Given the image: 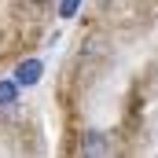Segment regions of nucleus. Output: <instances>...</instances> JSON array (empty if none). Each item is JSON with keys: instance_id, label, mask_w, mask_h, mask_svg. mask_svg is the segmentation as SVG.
<instances>
[{"instance_id": "obj_1", "label": "nucleus", "mask_w": 158, "mask_h": 158, "mask_svg": "<svg viewBox=\"0 0 158 158\" xmlns=\"http://www.w3.org/2000/svg\"><path fill=\"white\" fill-rule=\"evenodd\" d=\"M40 74H44V63H40V59H26V63L15 66V85H19V88H26V85L33 88L40 81Z\"/></svg>"}, {"instance_id": "obj_5", "label": "nucleus", "mask_w": 158, "mask_h": 158, "mask_svg": "<svg viewBox=\"0 0 158 158\" xmlns=\"http://www.w3.org/2000/svg\"><path fill=\"white\" fill-rule=\"evenodd\" d=\"M30 4H48V0H30Z\"/></svg>"}, {"instance_id": "obj_3", "label": "nucleus", "mask_w": 158, "mask_h": 158, "mask_svg": "<svg viewBox=\"0 0 158 158\" xmlns=\"http://www.w3.org/2000/svg\"><path fill=\"white\" fill-rule=\"evenodd\" d=\"M81 151H85V155H103V151H107V143H103V136H99V132H92V136L85 140V147H81Z\"/></svg>"}, {"instance_id": "obj_4", "label": "nucleus", "mask_w": 158, "mask_h": 158, "mask_svg": "<svg viewBox=\"0 0 158 158\" xmlns=\"http://www.w3.org/2000/svg\"><path fill=\"white\" fill-rule=\"evenodd\" d=\"M81 7V0H59V19H74Z\"/></svg>"}, {"instance_id": "obj_2", "label": "nucleus", "mask_w": 158, "mask_h": 158, "mask_svg": "<svg viewBox=\"0 0 158 158\" xmlns=\"http://www.w3.org/2000/svg\"><path fill=\"white\" fill-rule=\"evenodd\" d=\"M15 99H19L15 77H11V81H0V107H15Z\"/></svg>"}]
</instances>
